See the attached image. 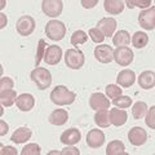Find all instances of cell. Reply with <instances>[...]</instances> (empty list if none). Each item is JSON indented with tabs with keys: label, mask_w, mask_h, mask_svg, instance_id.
<instances>
[{
	"label": "cell",
	"mask_w": 155,
	"mask_h": 155,
	"mask_svg": "<svg viewBox=\"0 0 155 155\" xmlns=\"http://www.w3.org/2000/svg\"><path fill=\"white\" fill-rule=\"evenodd\" d=\"M76 94L66 88L65 85H57L54 89L51 92V100L53 104L58 106H65L71 105L75 101Z\"/></svg>",
	"instance_id": "1"
},
{
	"label": "cell",
	"mask_w": 155,
	"mask_h": 155,
	"mask_svg": "<svg viewBox=\"0 0 155 155\" xmlns=\"http://www.w3.org/2000/svg\"><path fill=\"white\" fill-rule=\"evenodd\" d=\"M30 78L40 91L49 88L51 84H52L51 72L47 69H44V67H36L35 70H32L31 74H30Z\"/></svg>",
	"instance_id": "2"
},
{
	"label": "cell",
	"mask_w": 155,
	"mask_h": 155,
	"mask_svg": "<svg viewBox=\"0 0 155 155\" xmlns=\"http://www.w3.org/2000/svg\"><path fill=\"white\" fill-rule=\"evenodd\" d=\"M45 34L47 36L51 39V40H62L66 35V26L62 23L61 21H57V19H52L47 23L45 27Z\"/></svg>",
	"instance_id": "3"
},
{
	"label": "cell",
	"mask_w": 155,
	"mask_h": 155,
	"mask_svg": "<svg viewBox=\"0 0 155 155\" xmlns=\"http://www.w3.org/2000/svg\"><path fill=\"white\" fill-rule=\"evenodd\" d=\"M84 53L80 49H67L65 54V62L67 67H70L72 70H79L81 66L84 65Z\"/></svg>",
	"instance_id": "4"
},
{
	"label": "cell",
	"mask_w": 155,
	"mask_h": 155,
	"mask_svg": "<svg viewBox=\"0 0 155 155\" xmlns=\"http://www.w3.org/2000/svg\"><path fill=\"white\" fill-rule=\"evenodd\" d=\"M114 60L120 66H129L133 61V52L128 47H118L114 51Z\"/></svg>",
	"instance_id": "5"
},
{
	"label": "cell",
	"mask_w": 155,
	"mask_h": 155,
	"mask_svg": "<svg viewBox=\"0 0 155 155\" xmlns=\"http://www.w3.org/2000/svg\"><path fill=\"white\" fill-rule=\"evenodd\" d=\"M41 9L48 17H57L62 13L64 3L61 0H43Z\"/></svg>",
	"instance_id": "6"
},
{
	"label": "cell",
	"mask_w": 155,
	"mask_h": 155,
	"mask_svg": "<svg viewBox=\"0 0 155 155\" xmlns=\"http://www.w3.org/2000/svg\"><path fill=\"white\" fill-rule=\"evenodd\" d=\"M17 31L19 35L22 36H28L31 35L32 31L35 30V19L31 16H22L17 21Z\"/></svg>",
	"instance_id": "7"
},
{
	"label": "cell",
	"mask_w": 155,
	"mask_h": 155,
	"mask_svg": "<svg viewBox=\"0 0 155 155\" xmlns=\"http://www.w3.org/2000/svg\"><path fill=\"white\" fill-rule=\"evenodd\" d=\"M140 26L145 30H154L155 27V7H151L150 9H146L140 13L138 16Z\"/></svg>",
	"instance_id": "8"
},
{
	"label": "cell",
	"mask_w": 155,
	"mask_h": 155,
	"mask_svg": "<svg viewBox=\"0 0 155 155\" xmlns=\"http://www.w3.org/2000/svg\"><path fill=\"white\" fill-rule=\"evenodd\" d=\"M94 57L101 64H110L114 60V51L107 44H102L94 48Z\"/></svg>",
	"instance_id": "9"
},
{
	"label": "cell",
	"mask_w": 155,
	"mask_h": 155,
	"mask_svg": "<svg viewBox=\"0 0 155 155\" xmlns=\"http://www.w3.org/2000/svg\"><path fill=\"white\" fill-rule=\"evenodd\" d=\"M128 140L133 146H141L147 141V133L141 127H133L128 133Z\"/></svg>",
	"instance_id": "10"
},
{
	"label": "cell",
	"mask_w": 155,
	"mask_h": 155,
	"mask_svg": "<svg viewBox=\"0 0 155 155\" xmlns=\"http://www.w3.org/2000/svg\"><path fill=\"white\" fill-rule=\"evenodd\" d=\"M105 142V133L101 129H91L87 134V143L92 149H98Z\"/></svg>",
	"instance_id": "11"
},
{
	"label": "cell",
	"mask_w": 155,
	"mask_h": 155,
	"mask_svg": "<svg viewBox=\"0 0 155 155\" xmlns=\"http://www.w3.org/2000/svg\"><path fill=\"white\" fill-rule=\"evenodd\" d=\"M61 57H62V49L61 47H57V45H49L45 49L44 53V60L48 65H57L58 62L61 61Z\"/></svg>",
	"instance_id": "12"
},
{
	"label": "cell",
	"mask_w": 155,
	"mask_h": 155,
	"mask_svg": "<svg viewBox=\"0 0 155 155\" xmlns=\"http://www.w3.org/2000/svg\"><path fill=\"white\" fill-rule=\"evenodd\" d=\"M89 106L93 110H102V109H109L110 107V101L106 98V96L102 93H93L89 98Z\"/></svg>",
	"instance_id": "13"
},
{
	"label": "cell",
	"mask_w": 155,
	"mask_h": 155,
	"mask_svg": "<svg viewBox=\"0 0 155 155\" xmlns=\"http://www.w3.org/2000/svg\"><path fill=\"white\" fill-rule=\"evenodd\" d=\"M97 28L102 32V35L106 38V36H113V34L116 28V21L114 18H102L101 21H98L97 23Z\"/></svg>",
	"instance_id": "14"
},
{
	"label": "cell",
	"mask_w": 155,
	"mask_h": 155,
	"mask_svg": "<svg viewBox=\"0 0 155 155\" xmlns=\"http://www.w3.org/2000/svg\"><path fill=\"white\" fill-rule=\"evenodd\" d=\"M136 80V74L134 71L132 70H123L120 71L118 74V78H116V81H118V84L120 87H123V88H129V87H132L133 83Z\"/></svg>",
	"instance_id": "15"
},
{
	"label": "cell",
	"mask_w": 155,
	"mask_h": 155,
	"mask_svg": "<svg viewBox=\"0 0 155 155\" xmlns=\"http://www.w3.org/2000/svg\"><path fill=\"white\" fill-rule=\"evenodd\" d=\"M16 105L21 111H30L35 105V98L30 93H22L17 97Z\"/></svg>",
	"instance_id": "16"
},
{
	"label": "cell",
	"mask_w": 155,
	"mask_h": 155,
	"mask_svg": "<svg viewBox=\"0 0 155 155\" xmlns=\"http://www.w3.org/2000/svg\"><path fill=\"white\" fill-rule=\"evenodd\" d=\"M127 118L128 115L124 110H120V109H113L110 110L109 113V120H110V124L115 125V127H120L127 123Z\"/></svg>",
	"instance_id": "17"
},
{
	"label": "cell",
	"mask_w": 155,
	"mask_h": 155,
	"mask_svg": "<svg viewBox=\"0 0 155 155\" xmlns=\"http://www.w3.org/2000/svg\"><path fill=\"white\" fill-rule=\"evenodd\" d=\"M80 138H81V134L79 132V129H76V128H70L65 130L60 137L61 142L65 145H75L80 141Z\"/></svg>",
	"instance_id": "18"
},
{
	"label": "cell",
	"mask_w": 155,
	"mask_h": 155,
	"mask_svg": "<svg viewBox=\"0 0 155 155\" xmlns=\"http://www.w3.org/2000/svg\"><path fill=\"white\" fill-rule=\"evenodd\" d=\"M67 119H69V114L67 111L64 109H57L54 111H52L51 115H49V123L53 125H64Z\"/></svg>",
	"instance_id": "19"
},
{
	"label": "cell",
	"mask_w": 155,
	"mask_h": 155,
	"mask_svg": "<svg viewBox=\"0 0 155 155\" xmlns=\"http://www.w3.org/2000/svg\"><path fill=\"white\" fill-rule=\"evenodd\" d=\"M31 134H32V132H31L30 128L21 127V128H18V129L14 130V133L12 134L11 140L13 142H16V143H23V142H26L27 140H30Z\"/></svg>",
	"instance_id": "20"
},
{
	"label": "cell",
	"mask_w": 155,
	"mask_h": 155,
	"mask_svg": "<svg viewBox=\"0 0 155 155\" xmlns=\"http://www.w3.org/2000/svg\"><path fill=\"white\" fill-rule=\"evenodd\" d=\"M155 84V74L153 71H143L138 78V85L142 89H151Z\"/></svg>",
	"instance_id": "21"
},
{
	"label": "cell",
	"mask_w": 155,
	"mask_h": 155,
	"mask_svg": "<svg viewBox=\"0 0 155 155\" xmlns=\"http://www.w3.org/2000/svg\"><path fill=\"white\" fill-rule=\"evenodd\" d=\"M104 7H105V11L109 14H119L123 12L125 5L122 0H105Z\"/></svg>",
	"instance_id": "22"
},
{
	"label": "cell",
	"mask_w": 155,
	"mask_h": 155,
	"mask_svg": "<svg viewBox=\"0 0 155 155\" xmlns=\"http://www.w3.org/2000/svg\"><path fill=\"white\" fill-rule=\"evenodd\" d=\"M17 101V94L16 91L13 89H7V91H0V104L2 106L9 107Z\"/></svg>",
	"instance_id": "23"
},
{
	"label": "cell",
	"mask_w": 155,
	"mask_h": 155,
	"mask_svg": "<svg viewBox=\"0 0 155 155\" xmlns=\"http://www.w3.org/2000/svg\"><path fill=\"white\" fill-rule=\"evenodd\" d=\"M106 155H127L124 143L119 141V140L111 141L107 145V147H106Z\"/></svg>",
	"instance_id": "24"
},
{
	"label": "cell",
	"mask_w": 155,
	"mask_h": 155,
	"mask_svg": "<svg viewBox=\"0 0 155 155\" xmlns=\"http://www.w3.org/2000/svg\"><path fill=\"white\" fill-rule=\"evenodd\" d=\"M130 41L129 32L125 30H119L113 38V43L116 47H127Z\"/></svg>",
	"instance_id": "25"
},
{
	"label": "cell",
	"mask_w": 155,
	"mask_h": 155,
	"mask_svg": "<svg viewBox=\"0 0 155 155\" xmlns=\"http://www.w3.org/2000/svg\"><path fill=\"white\" fill-rule=\"evenodd\" d=\"M94 122L96 124L101 128H107L110 125V120H109V111L107 109H102V110H97V113L94 115Z\"/></svg>",
	"instance_id": "26"
},
{
	"label": "cell",
	"mask_w": 155,
	"mask_h": 155,
	"mask_svg": "<svg viewBox=\"0 0 155 155\" xmlns=\"http://www.w3.org/2000/svg\"><path fill=\"white\" fill-rule=\"evenodd\" d=\"M147 43H149V36L145 32L137 31V32H134V35L132 36V44L134 48H137V49L145 48L147 45Z\"/></svg>",
	"instance_id": "27"
},
{
	"label": "cell",
	"mask_w": 155,
	"mask_h": 155,
	"mask_svg": "<svg viewBox=\"0 0 155 155\" xmlns=\"http://www.w3.org/2000/svg\"><path fill=\"white\" fill-rule=\"evenodd\" d=\"M146 110H147V105L142 102V101H138V102H136L133 105V109H132V116H133V119L136 120H138V119H141L142 116L145 115V113H146Z\"/></svg>",
	"instance_id": "28"
},
{
	"label": "cell",
	"mask_w": 155,
	"mask_h": 155,
	"mask_svg": "<svg viewBox=\"0 0 155 155\" xmlns=\"http://www.w3.org/2000/svg\"><path fill=\"white\" fill-rule=\"evenodd\" d=\"M113 104L116 106V107H119V109H127L129 107L130 105H132V98L128 96H118L116 98L113 100Z\"/></svg>",
	"instance_id": "29"
},
{
	"label": "cell",
	"mask_w": 155,
	"mask_h": 155,
	"mask_svg": "<svg viewBox=\"0 0 155 155\" xmlns=\"http://www.w3.org/2000/svg\"><path fill=\"white\" fill-rule=\"evenodd\" d=\"M87 40H88V35H87L84 31H81V30L75 31L74 34H72V36H71V44L72 45L84 44Z\"/></svg>",
	"instance_id": "30"
},
{
	"label": "cell",
	"mask_w": 155,
	"mask_h": 155,
	"mask_svg": "<svg viewBox=\"0 0 155 155\" xmlns=\"http://www.w3.org/2000/svg\"><path fill=\"white\" fill-rule=\"evenodd\" d=\"M41 150H40V146L36 143H28L26 145L25 147L22 149L21 154L22 155H40Z\"/></svg>",
	"instance_id": "31"
},
{
	"label": "cell",
	"mask_w": 155,
	"mask_h": 155,
	"mask_svg": "<svg viewBox=\"0 0 155 155\" xmlns=\"http://www.w3.org/2000/svg\"><path fill=\"white\" fill-rule=\"evenodd\" d=\"M47 47H49V45H47V43L45 40H43V39H40L39 40V47H38V52H36V66H39V64H40V61L44 58V53H45V49H47Z\"/></svg>",
	"instance_id": "32"
},
{
	"label": "cell",
	"mask_w": 155,
	"mask_h": 155,
	"mask_svg": "<svg viewBox=\"0 0 155 155\" xmlns=\"http://www.w3.org/2000/svg\"><path fill=\"white\" fill-rule=\"evenodd\" d=\"M106 94H107L109 98H116L118 96L122 94V88H119L118 85L115 84H109L106 87Z\"/></svg>",
	"instance_id": "33"
},
{
	"label": "cell",
	"mask_w": 155,
	"mask_h": 155,
	"mask_svg": "<svg viewBox=\"0 0 155 155\" xmlns=\"http://www.w3.org/2000/svg\"><path fill=\"white\" fill-rule=\"evenodd\" d=\"M89 36L92 39V41L97 43V44H98V43H102L105 40V36L102 35V32H101L97 27L91 28V30H89Z\"/></svg>",
	"instance_id": "34"
},
{
	"label": "cell",
	"mask_w": 155,
	"mask_h": 155,
	"mask_svg": "<svg viewBox=\"0 0 155 155\" xmlns=\"http://www.w3.org/2000/svg\"><path fill=\"white\" fill-rule=\"evenodd\" d=\"M154 115H155V107L154 106H151L150 107V110H149V113H147V115H146V125L147 127H150L151 129H154L155 128V119H154Z\"/></svg>",
	"instance_id": "35"
},
{
	"label": "cell",
	"mask_w": 155,
	"mask_h": 155,
	"mask_svg": "<svg viewBox=\"0 0 155 155\" xmlns=\"http://www.w3.org/2000/svg\"><path fill=\"white\" fill-rule=\"evenodd\" d=\"M13 88V80L8 76H4L0 79V91H7Z\"/></svg>",
	"instance_id": "36"
},
{
	"label": "cell",
	"mask_w": 155,
	"mask_h": 155,
	"mask_svg": "<svg viewBox=\"0 0 155 155\" xmlns=\"http://www.w3.org/2000/svg\"><path fill=\"white\" fill-rule=\"evenodd\" d=\"M127 7L128 8H133V7H138V8H146L150 7V2H138V0H128L127 3Z\"/></svg>",
	"instance_id": "37"
},
{
	"label": "cell",
	"mask_w": 155,
	"mask_h": 155,
	"mask_svg": "<svg viewBox=\"0 0 155 155\" xmlns=\"http://www.w3.org/2000/svg\"><path fill=\"white\" fill-rule=\"evenodd\" d=\"M2 155H7V154H12V155H17V150L13 146H2Z\"/></svg>",
	"instance_id": "38"
},
{
	"label": "cell",
	"mask_w": 155,
	"mask_h": 155,
	"mask_svg": "<svg viewBox=\"0 0 155 155\" xmlns=\"http://www.w3.org/2000/svg\"><path fill=\"white\" fill-rule=\"evenodd\" d=\"M60 154L61 155H70V154H72V155H79L80 151L78 149H75V147H66V149L62 150Z\"/></svg>",
	"instance_id": "39"
},
{
	"label": "cell",
	"mask_w": 155,
	"mask_h": 155,
	"mask_svg": "<svg viewBox=\"0 0 155 155\" xmlns=\"http://www.w3.org/2000/svg\"><path fill=\"white\" fill-rule=\"evenodd\" d=\"M97 0H81V5H83L84 8H93L94 5H97Z\"/></svg>",
	"instance_id": "40"
},
{
	"label": "cell",
	"mask_w": 155,
	"mask_h": 155,
	"mask_svg": "<svg viewBox=\"0 0 155 155\" xmlns=\"http://www.w3.org/2000/svg\"><path fill=\"white\" fill-rule=\"evenodd\" d=\"M0 127H2V129H0V136H5V133L8 132V124L4 122V120H0Z\"/></svg>",
	"instance_id": "41"
},
{
	"label": "cell",
	"mask_w": 155,
	"mask_h": 155,
	"mask_svg": "<svg viewBox=\"0 0 155 155\" xmlns=\"http://www.w3.org/2000/svg\"><path fill=\"white\" fill-rule=\"evenodd\" d=\"M0 18H2V23H0V28H4V26L7 25V17H5V14L2 13V14H0Z\"/></svg>",
	"instance_id": "42"
}]
</instances>
